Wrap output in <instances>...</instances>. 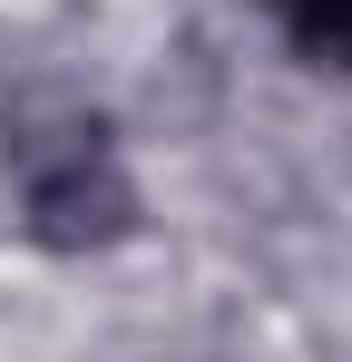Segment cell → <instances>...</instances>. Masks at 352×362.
Masks as SVG:
<instances>
[{
  "mask_svg": "<svg viewBox=\"0 0 352 362\" xmlns=\"http://www.w3.org/2000/svg\"><path fill=\"white\" fill-rule=\"evenodd\" d=\"M10 167H20L30 235L49 255H88V245H117L137 226V186L108 147V118L78 98H30L10 118Z\"/></svg>",
  "mask_w": 352,
  "mask_h": 362,
  "instance_id": "obj_1",
  "label": "cell"
},
{
  "mask_svg": "<svg viewBox=\"0 0 352 362\" xmlns=\"http://www.w3.org/2000/svg\"><path fill=\"white\" fill-rule=\"evenodd\" d=\"M284 10V40L313 69H352V0H274Z\"/></svg>",
  "mask_w": 352,
  "mask_h": 362,
  "instance_id": "obj_2",
  "label": "cell"
}]
</instances>
